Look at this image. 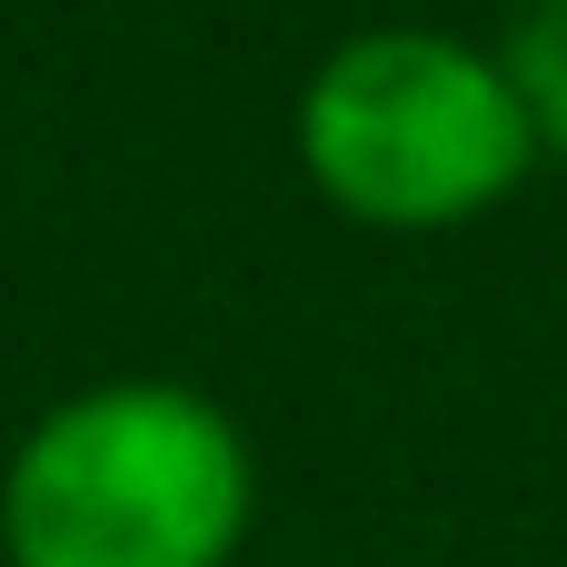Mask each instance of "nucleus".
<instances>
[{"label":"nucleus","mask_w":567,"mask_h":567,"mask_svg":"<svg viewBox=\"0 0 567 567\" xmlns=\"http://www.w3.org/2000/svg\"><path fill=\"white\" fill-rule=\"evenodd\" d=\"M259 508L249 439L179 379H100L0 468L10 567H229Z\"/></svg>","instance_id":"obj_1"},{"label":"nucleus","mask_w":567,"mask_h":567,"mask_svg":"<svg viewBox=\"0 0 567 567\" xmlns=\"http://www.w3.org/2000/svg\"><path fill=\"white\" fill-rule=\"evenodd\" d=\"M538 159L508 50L458 30H359L299 90V169L359 229H458Z\"/></svg>","instance_id":"obj_2"},{"label":"nucleus","mask_w":567,"mask_h":567,"mask_svg":"<svg viewBox=\"0 0 567 567\" xmlns=\"http://www.w3.org/2000/svg\"><path fill=\"white\" fill-rule=\"evenodd\" d=\"M508 70H518V100L538 120V150H567V0H538L508 40Z\"/></svg>","instance_id":"obj_3"}]
</instances>
